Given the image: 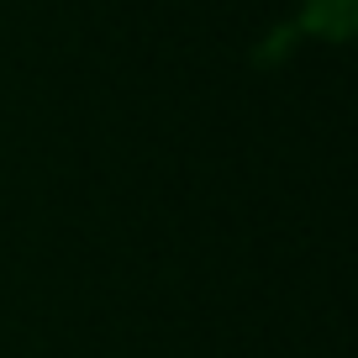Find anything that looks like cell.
Here are the masks:
<instances>
[]
</instances>
